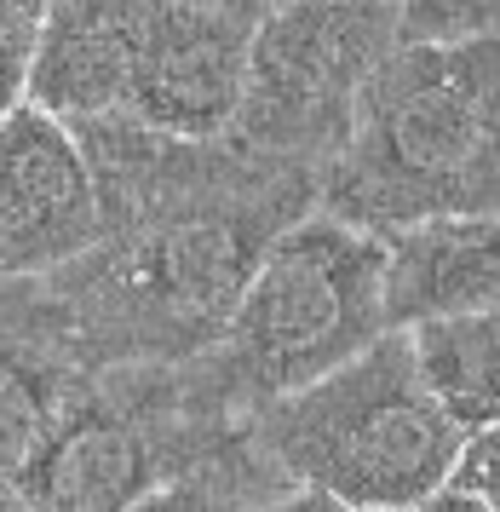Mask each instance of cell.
Instances as JSON below:
<instances>
[{
  "label": "cell",
  "instance_id": "cell-1",
  "mask_svg": "<svg viewBox=\"0 0 500 512\" xmlns=\"http://www.w3.org/2000/svg\"><path fill=\"white\" fill-rule=\"evenodd\" d=\"M500 47H391L357 93L340 150L317 173V208L351 231L391 236L420 219L495 213Z\"/></svg>",
  "mask_w": 500,
  "mask_h": 512
},
{
  "label": "cell",
  "instance_id": "cell-2",
  "mask_svg": "<svg viewBox=\"0 0 500 512\" xmlns=\"http://www.w3.org/2000/svg\"><path fill=\"white\" fill-rule=\"evenodd\" d=\"M248 443L294 489L351 512H409L443 489L466 432L420 386L403 334H380L351 363L248 415Z\"/></svg>",
  "mask_w": 500,
  "mask_h": 512
},
{
  "label": "cell",
  "instance_id": "cell-3",
  "mask_svg": "<svg viewBox=\"0 0 500 512\" xmlns=\"http://www.w3.org/2000/svg\"><path fill=\"white\" fill-rule=\"evenodd\" d=\"M380 236L305 213L276 236L230 305L225 334L196 357L225 403H271L368 351L386 328Z\"/></svg>",
  "mask_w": 500,
  "mask_h": 512
},
{
  "label": "cell",
  "instance_id": "cell-4",
  "mask_svg": "<svg viewBox=\"0 0 500 512\" xmlns=\"http://www.w3.org/2000/svg\"><path fill=\"white\" fill-rule=\"evenodd\" d=\"M391 47V0H282L248 35L230 144L317 179L351 127L363 81Z\"/></svg>",
  "mask_w": 500,
  "mask_h": 512
},
{
  "label": "cell",
  "instance_id": "cell-5",
  "mask_svg": "<svg viewBox=\"0 0 500 512\" xmlns=\"http://www.w3.org/2000/svg\"><path fill=\"white\" fill-rule=\"evenodd\" d=\"M104 242V202L64 121L35 104L0 116V282H41Z\"/></svg>",
  "mask_w": 500,
  "mask_h": 512
},
{
  "label": "cell",
  "instance_id": "cell-6",
  "mask_svg": "<svg viewBox=\"0 0 500 512\" xmlns=\"http://www.w3.org/2000/svg\"><path fill=\"white\" fill-rule=\"evenodd\" d=\"M248 35H253L248 24L156 0L150 24L138 35L115 121H133L144 133L179 144L230 139L236 110H242Z\"/></svg>",
  "mask_w": 500,
  "mask_h": 512
},
{
  "label": "cell",
  "instance_id": "cell-7",
  "mask_svg": "<svg viewBox=\"0 0 500 512\" xmlns=\"http://www.w3.org/2000/svg\"><path fill=\"white\" fill-rule=\"evenodd\" d=\"M150 6L156 0H52V12L35 29L23 104L46 110L64 127L115 116Z\"/></svg>",
  "mask_w": 500,
  "mask_h": 512
},
{
  "label": "cell",
  "instance_id": "cell-8",
  "mask_svg": "<svg viewBox=\"0 0 500 512\" xmlns=\"http://www.w3.org/2000/svg\"><path fill=\"white\" fill-rule=\"evenodd\" d=\"M500 225L495 213L466 219H420L409 231L380 236V300L386 328L403 334L414 323L460 317V311H495L500 300Z\"/></svg>",
  "mask_w": 500,
  "mask_h": 512
},
{
  "label": "cell",
  "instance_id": "cell-9",
  "mask_svg": "<svg viewBox=\"0 0 500 512\" xmlns=\"http://www.w3.org/2000/svg\"><path fill=\"white\" fill-rule=\"evenodd\" d=\"M420 386L455 420L466 438L495 432L500 420V317L495 311H460L437 323L403 328Z\"/></svg>",
  "mask_w": 500,
  "mask_h": 512
},
{
  "label": "cell",
  "instance_id": "cell-10",
  "mask_svg": "<svg viewBox=\"0 0 500 512\" xmlns=\"http://www.w3.org/2000/svg\"><path fill=\"white\" fill-rule=\"evenodd\" d=\"M81 392V374L69 351H52L35 328L29 340L0 334V478L18 484L29 461L58 432L64 409Z\"/></svg>",
  "mask_w": 500,
  "mask_h": 512
},
{
  "label": "cell",
  "instance_id": "cell-11",
  "mask_svg": "<svg viewBox=\"0 0 500 512\" xmlns=\"http://www.w3.org/2000/svg\"><path fill=\"white\" fill-rule=\"evenodd\" d=\"M397 47H449L483 41L500 24V0H391Z\"/></svg>",
  "mask_w": 500,
  "mask_h": 512
},
{
  "label": "cell",
  "instance_id": "cell-12",
  "mask_svg": "<svg viewBox=\"0 0 500 512\" xmlns=\"http://www.w3.org/2000/svg\"><path fill=\"white\" fill-rule=\"evenodd\" d=\"M409 512H500L495 507V432L466 438L455 472L443 478V489L426 495V501L409 507Z\"/></svg>",
  "mask_w": 500,
  "mask_h": 512
},
{
  "label": "cell",
  "instance_id": "cell-13",
  "mask_svg": "<svg viewBox=\"0 0 500 512\" xmlns=\"http://www.w3.org/2000/svg\"><path fill=\"white\" fill-rule=\"evenodd\" d=\"M127 512H230V501L213 489V478H202V472H184V478L156 484L144 501H133Z\"/></svg>",
  "mask_w": 500,
  "mask_h": 512
},
{
  "label": "cell",
  "instance_id": "cell-14",
  "mask_svg": "<svg viewBox=\"0 0 500 512\" xmlns=\"http://www.w3.org/2000/svg\"><path fill=\"white\" fill-rule=\"evenodd\" d=\"M29 52H35V29H18V24H6V18H0V116L23 104Z\"/></svg>",
  "mask_w": 500,
  "mask_h": 512
},
{
  "label": "cell",
  "instance_id": "cell-15",
  "mask_svg": "<svg viewBox=\"0 0 500 512\" xmlns=\"http://www.w3.org/2000/svg\"><path fill=\"white\" fill-rule=\"evenodd\" d=\"M230 512H351V507L328 501L317 489H288V495H271V501H230Z\"/></svg>",
  "mask_w": 500,
  "mask_h": 512
},
{
  "label": "cell",
  "instance_id": "cell-16",
  "mask_svg": "<svg viewBox=\"0 0 500 512\" xmlns=\"http://www.w3.org/2000/svg\"><path fill=\"white\" fill-rule=\"evenodd\" d=\"M173 6H196V12H213V18H230V24H259V18H271L282 0H173Z\"/></svg>",
  "mask_w": 500,
  "mask_h": 512
},
{
  "label": "cell",
  "instance_id": "cell-17",
  "mask_svg": "<svg viewBox=\"0 0 500 512\" xmlns=\"http://www.w3.org/2000/svg\"><path fill=\"white\" fill-rule=\"evenodd\" d=\"M46 12H52V0H0V18L18 29H41Z\"/></svg>",
  "mask_w": 500,
  "mask_h": 512
},
{
  "label": "cell",
  "instance_id": "cell-18",
  "mask_svg": "<svg viewBox=\"0 0 500 512\" xmlns=\"http://www.w3.org/2000/svg\"><path fill=\"white\" fill-rule=\"evenodd\" d=\"M0 512H41V507H35V501H29L12 478H0Z\"/></svg>",
  "mask_w": 500,
  "mask_h": 512
}]
</instances>
